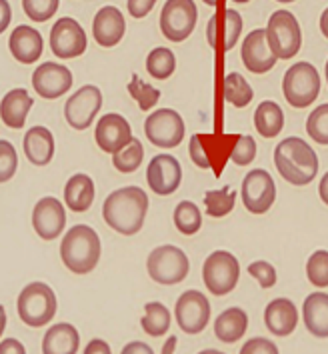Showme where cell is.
<instances>
[{
	"label": "cell",
	"instance_id": "obj_1",
	"mask_svg": "<svg viewBox=\"0 0 328 354\" xmlns=\"http://www.w3.org/2000/svg\"><path fill=\"white\" fill-rule=\"evenodd\" d=\"M148 196L140 187H125L110 192L102 205L104 223L118 234L132 236L145 226Z\"/></svg>",
	"mask_w": 328,
	"mask_h": 354
},
{
	"label": "cell",
	"instance_id": "obj_2",
	"mask_svg": "<svg viewBox=\"0 0 328 354\" xmlns=\"http://www.w3.org/2000/svg\"><path fill=\"white\" fill-rule=\"evenodd\" d=\"M274 167L286 183L304 187L318 174V156L307 140L289 136L274 149Z\"/></svg>",
	"mask_w": 328,
	"mask_h": 354
},
{
	"label": "cell",
	"instance_id": "obj_3",
	"mask_svg": "<svg viewBox=\"0 0 328 354\" xmlns=\"http://www.w3.org/2000/svg\"><path fill=\"white\" fill-rule=\"evenodd\" d=\"M60 259L74 274H89L100 261V239L86 224L73 226L60 244Z\"/></svg>",
	"mask_w": 328,
	"mask_h": 354
},
{
	"label": "cell",
	"instance_id": "obj_4",
	"mask_svg": "<svg viewBox=\"0 0 328 354\" xmlns=\"http://www.w3.org/2000/svg\"><path fill=\"white\" fill-rule=\"evenodd\" d=\"M56 295L46 282H30L22 288L17 300L20 320L33 328L48 324L56 315Z\"/></svg>",
	"mask_w": 328,
	"mask_h": 354
},
{
	"label": "cell",
	"instance_id": "obj_5",
	"mask_svg": "<svg viewBox=\"0 0 328 354\" xmlns=\"http://www.w3.org/2000/svg\"><path fill=\"white\" fill-rule=\"evenodd\" d=\"M146 268L154 282L170 286V284L183 282L188 277L190 262H188V257L184 254V250H181L179 246L163 244L148 254Z\"/></svg>",
	"mask_w": 328,
	"mask_h": 354
},
{
	"label": "cell",
	"instance_id": "obj_6",
	"mask_svg": "<svg viewBox=\"0 0 328 354\" xmlns=\"http://www.w3.org/2000/svg\"><path fill=\"white\" fill-rule=\"evenodd\" d=\"M266 40L273 55L280 60H289L302 46L300 24L289 10H276L266 24Z\"/></svg>",
	"mask_w": 328,
	"mask_h": 354
},
{
	"label": "cell",
	"instance_id": "obj_7",
	"mask_svg": "<svg viewBox=\"0 0 328 354\" xmlns=\"http://www.w3.org/2000/svg\"><path fill=\"white\" fill-rule=\"evenodd\" d=\"M284 98L294 109L310 106L320 93V76L310 62H296L286 71L282 80Z\"/></svg>",
	"mask_w": 328,
	"mask_h": 354
},
{
	"label": "cell",
	"instance_id": "obj_8",
	"mask_svg": "<svg viewBox=\"0 0 328 354\" xmlns=\"http://www.w3.org/2000/svg\"><path fill=\"white\" fill-rule=\"evenodd\" d=\"M240 277V264L228 250L212 252L202 266V280L215 297H224L235 290Z\"/></svg>",
	"mask_w": 328,
	"mask_h": 354
},
{
	"label": "cell",
	"instance_id": "obj_9",
	"mask_svg": "<svg viewBox=\"0 0 328 354\" xmlns=\"http://www.w3.org/2000/svg\"><path fill=\"white\" fill-rule=\"evenodd\" d=\"M199 19L194 0H166L161 12V30L168 40L183 42L192 35Z\"/></svg>",
	"mask_w": 328,
	"mask_h": 354
},
{
	"label": "cell",
	"instance_id": "obj_10",
	"mask_svg": "<svg viewBox=\"0 0 328 354\" xmlns=\"http://www.w3.org/2000/svg\"><path fill=\"white\" fill-rule=\"evenodd\" d=\"M146 138L158 149H176L184 138L183 116L172 109H161L146 116Z\"/></svg>",
	"mask_w": 328,
	"mask_h": 354
},
{
	"label": "cell",
	"instance_id": "obj_11",
	"mask_svg": "<svg viewBox=\"0 0 328 354\" xmlns=\"http://www.w3.org/2000/svg\"><path fill=\"white\" fill-rule=\"evenodd\" d=\"M102 109V93L94 84H84L66 100L64 118L74 131H86Z\"/></svg>",
	"mask_w": 328,
	"mask_h": 354
},
{
	"label": "cell",
	"instance_id": "obj_12",
	"mask_svg": "<svg viewBox=\"0 0 328 354\" xmlns=\"http://www.w3.org/2000/svg\"><path fill=\"white\" fill-rule=\"evenodd\" d=\"M174 317L183 333L199 335L210 320V302L199 290H186L176 300Z\"/></svg>",
	"mask_w": 328,
	"mask_h": 354
},
{
	"label": "cell",
	"instance_id": "obj_13",
	"mask_svg": "<svg viewBox=\"0 0 328 354\" xmlns=\"http://www.w3.org/2000/svg\"><path fill=\"white\" fill-rule=\"evenodd\" d=\"M274 201H276V187L273 176L262 168L250 170L242 180L244 208L253 214H264L271 210Z\"/></svg>",
	"mask_w": 328,
	"mask_h": 354
},
{
	"label": "cell",
	"instance_id": "obj_14",
	"mask_svg": "<svg viewBox=\"0 0 328 354\" xmlns=\"http://www.w3.org/2000/svg\"><path fill=\"white\" fill-rule=\"evenodd\" d=\"M86 32L84 28L71 17L56 20L51 30V50L58 58L69 60L84 55L86 50Z\"/></svg>",
	"mask_w": 328,
	"mask_h": 354
},
{
	"label": "cell",
	"instance_id": "obj_15",
	"mask_svg": "<svg viewBox=\"0 0 328 354\" xmlns=\"http://www.w3.org/2000/svg\"><path fill=\"white\" fill-rule=\"evenodd\" d=\"M146 183L158 196L176 192L183 183V168L172 154H156L146 168Z\"/></svg>",
	"mask_w": 328,
	"mask_h": 354
},
{
	"label": "cell",
	"instance_id": "obj_16",
	"mask_svg": "<svg viewBox=\"0 0 328 354\" xmlns=\"http://www.w3.org/2000/svg\"><path fill=\"white\" fill-rule=\"evenodd\" d=\"M66 226L64 205L55 196L40 198L33 210V228L42 241H56Z\"/></svg>",
	"mask_w": 328,
	"mask_h": 354
},
{
	"label": "cell",
	"instance_id": "obj_17",
	"mask_svg": "<svg viewBox=\"0 0 328 354\" xmlns=\"http://www.w3.org/2000/svg\"><path fill=\"white\" fill-rule=\"evenodd\" d=\"M73 86V73L58 62H42L33 75V88L38 96L55 100L64 96Z\"/></svg>",
	"mask_w": 328,
	"mask_h": 354
},
{
	"label": "cell",
	"instance_id": "obj_18",
	"mask_svg": "<svg viewBox=\"0 0 328 354\" xmlns=\"http://www.w3.org/2000/svg\"><path fill=\"white\" fill-rule=\"evenodd\" d=\"M132 138H134L132 129L122 114L110 112V114L100 116V120L96 122L94 140H96L98 149L107 154H114L120 149H125Z\"/></svg>",
	"mask_w": 328,
	"mask_h": 354
},
{
	"label": "cell",
	"instance_id": "obj_19",
	"mask_svg": "<svg viewBox=\"0 0 328 354\" xmlns=\"http://www.w3.org/2000/svg\"><path fill=\"white\" fill-rule=\"evenodd\" d=\"M240 32H242V17L235 8H226L208 20L206 37L212 48H220L224 53L233 50Z\"/></svg>",
	"mask_w": 328,
	"mask_h": 354
},
{
	"label": "cell",
	"instance_id": "obj_20",
	"mask_svg": "<svg viewBox=\"0 0 328 354\" xmlns=\"http://www.w3.org/2000/svg\"><path fill=\"white\" fill-rule=\"evenodd\" d=\"M242 62L244 66L255 73V75H264L276 64V56L273 55L268 40H266V30L256 28L253 32H248V37L242 42Z\"/></svg>",
	"mask_w": 328,
	"mask_h": 354
},
{
	"label": "cell",
	"instance_id": "obj_21",
	"mask_svg": "<svg viewBox=\"0 0 328 354\" xmlns=\"http://www.w3.org/2000/svg\"><path fill=\"white\" fill-rule=\"evenodd\" d=\"M127 32V20L116 6H102L92 22V37L102 48L116 46Z\"/></svg>",
	"mask_w": 328,
	"mask_h": 354
},
{
	"label": "cell",
	"instance_id": "obj_22",
	"mask_svg": "<svg viewBox=\"0 0 328 354\" xmlns=\"http://www.w3.org/2000/svg\"><path fill=\"white\" fill-rule=\"evenodd\" d=\"M8 48H10L12 56L19 60L20 64H33L42 55L44 42H42L40 32L35 30L33 26L20 24V26H17L12 30V35H10Z\"/></svg>",
	"mask_w": 328,
	"mask_h": 354
},
{
	"label": "cell",
	"instance_id": "obj_23",
	"mask_svg": "<svg viewBox=\"0 0 328 354\" xmlns=\"http://www.w3.org/2000/svg\"><path fill=\"white\" fill-rule=\"evenodd\" d=\"M33 104H35V100L30 98L28 91L12 88L0 100V120L8 129L20 131L26 124V116H28V111L33 109Z\"/></svg>",
	"mask_w": 328,
	"mask_h": 354
},
{
	"label": "cell",
	"instance_id": "obj_24",
	"mask_svg": "<svg viewBox=\"0 0 328 354\" xmlns=\"http://www.w3.org/2000/svg\"><path fill=\"white\" fill-rule=\"evenodd\" d=\"M264 324L276 336H289L298 324V313L294 302L289 299H274L264 308Z\"/></svg>",
	"mask_w": 328,
	"mask_h": 354
},
{
	"label": "cell",
	"instance_id": "obj_25",
	"mask_svg": "<svg viewBox=\"0 0 328 354\" xmlns=\"http://www.w3.org/2000/svg\"><path fill=\"white\" fill-rule=\"evenodd\" d=\"M24 154L35 167H46L55 156V136L46 127H33L24 134Z\"/></svg>",
	"mask_w": 328,
	"mask_h": 354
},
{
	"label": "cell",
	"instance_id": "obj_26",
	"mask_svg": "<svg viewBox=\"0 0 328 354\" xmlns=\"http://www.w3.org/2000/svg\"><path fill=\"white\" fill-rule=\"evenodd\" d=\"M80 335L69 322L53 324L42 338V354H76Z\"/></svg>",
	"mask_w": 328,
	"mask_h": 354
},
{
	"label": "cell",
	"instance_id": "obj_27",
	"mask_svg": "<svg viewBox=\"0 0 328 354\" xmlns=\"http://www.w3.org/2000/svg\"><path fill=\"white\" fill-rule=\"evenodd\" d=\"M96 187L89 174H74L64 185V205L73 212H86L94 203Z\"/></svg>",
	"mask_w": 328,
	"mask_h": 354
},
{
	"label": "cell",
	"instance_id": "obj_28",
	"mask_svg": "<svg viewBox=\"0 0 328 354\" xmlns=\"http://www.w3.org/2000/svg\"><path fill=\"white\" fill-rule=\"evenodd\" d=\"M302 317L310 335L316 338H328V295L312 292L302 304Z\"/></svg>",
	"mask_w": 328,
	"mask_h": 354
},
{
	"label": "cell",
	"instance_id": "obj_29",
	"mask_svg": "<svg viewBox=\"0 0 328 354\" xmlns=\"http://www.w3.org/2000/svg\"><path fill=\"white\" fill-rule=\"evenodd\" d=\"M246 328H248V315L238 306L220 313L215 322V335L220 342H226V344H235L237 340H240L246 333Z\"/></svg>",
	"mask_w": 328,
	"mask_h": 354
},
{
	"label": "cell",
	"instance_id": "obj_30",
	"mask_svg": "<svg viewBox=\"0 0 328 354\" xmlns=\"http://www.w3.org/2000/svg\"><path fill=\"white\" fill-rule=\"evenodd\" d=\"M255 127L260 136L274 138L284 127V112L273 100H264L258 104L255 112Z\"/></svg>",
	"mask_w": 328,
	"mask_h": 354
},
{
	"label": "cell",
	"instance_id": "obj_31",
	"mask_svg": "<svg viewBox=\"0 0 328 354\" xmlns=\"http://www.w3.org/2000/svg\"><path fill=\"white\" fill-rule=\"evenodd\" d=\"M222 94H224V100L237 109H244L250 104L253 100V86L244 80V76L240 73H230V75L224 76V86H222Z\"/></svg>",
	"mask_w": 328,
	"mask_h": 354
},
{
	"label": "cell",
	"instance_id": "obj_32",
	"mask_svg": "<svg viewBox=\"0 0 328 354\" xmlns=\"http://www.w3.org/2000/svg\"><path fill=\"white\" fill-rule=\"evenodd\" d=\"M140 326L146 335L152 338L164 336L170 328V313L163 302H148L145 306V317L140 320Z\"/></svg>",
	"mask_w": 328,
	"mask_h": 354
},
{
	"label": "cell",
	"instance_id": "obj_33",
	"mask_svg": "<svg viewBox=\"0 0 328 354\" xmlns=\"http://www.w3.org/2000/svg\"><path fill=\"white\" fill-rule=\"evenodd\" d=\"M176 68V56L170 48H154L150 55L146 56V71L148 75L156 80H166L170 78Z\"/></svg>",
	"mask_w": 328,
	"mask_h": 354
},
{
	"label": "cell",
	"instance_id": "obj_34",
	"mask_svg": "<svg viewBox=\"0 0 328 354\" xmlns=\"http://www.w3.org/2000/svg\"><path fill=\"white\" fill-rule=\"evenodd\" d=\"M237 205V192L230 190V187H222L220 190H208L204 194V206L208 216L212 218H222Z\"/></svg>",
	"mask_w": 328,
	"mask_h": 354
},
{
	"label": "cell",
	"instance_id": "obj_35",
	"mask_svg": "<svg viewBox=\"0 0 328 354\" xmlns=\"http://www.w3.org/2000/svg\"><path fill=\"white\" fill-rule=\"evenodd\" d=\"M145 160V149H143V142L138 138H132L125 149H120L118 152L112 154V165L118 172H125L130 174L134 170H138L140 165Z\"/></svg>",
	"mask_w": 328,
	"mask_h": 354
},
{
	"label": "cell",
	"instance_id": "obj_36",
	"mask_svg": "<svg viewBox=\"0 0 328 354\" xmlns=\"http://www.w3.org/2000/svg\"><path fill=\"white\" fill-rule=\"evenodd\" d=\"M174 226L179 228V232H183L186 236L197 234L202 226V214L199 206L190 201H183L174 208Z\"/></svg>",
	"mask_w": 328,
	"mask_h": 354
},
{
	"label": "cell",
	"instance_id": "obj_37",
	"mask_svg": "<svg viewBox=\"0 0 328 354\" xmlns=\"http://www.w3.org/2000/svg\"><path fill=\"white\" fill-rule=\"evenodd\" d=\"M128 94L138 102L140 111H150L161 100V91L154 88L152 84H146L138 75H132V80L128 84Z\"/></svg>",
	"mask_w": 328,
	"mask_h": 354
},
{
	"label": "cell",
	"instance_id": "obj_38",
	"mask_svg": "<svg viewBox=\"0 0 328 354\" xmlns=\"http://www.w3.org/2000/svg\"><path fill=\"white\" fill-rule=\"evenodd\" d=\"M307 132L318 145H328V104H320L307 118Z\"/></svg>",
	"mask_w": 328,
	"mask_h": 354
},
{
	"label": "cell",
	"instance_id": "obj_39",
	"mask_svg": "<svg viewBox=\"0 0 328 354\" xmlns=\"http://www.w3.org/2000/svg\"><path fill=\"white\" fill-rule=\"evenodd\" d=\"M307 277L316 288L328 286V250H316L307 262Z\"/></svg>",
	"mask_w": 328,
	"mask_h": 354
},
{
	"label": "cell",
	"instance_id": "obj_40",
	"mask_svg": "<svg viewBox=\"0 0 328 354\" xmlns=\"http://www.w3.org/2000/svg\"><path fill=\"white\" fill-rule=\"evenodd\" d=\"M256 156V142L253 136H246V134H237L235 138V147L230 150V160L237 165V167H246L255 160Z\"/></svg>",
	"mask_w": 328,
	"mask_h": 354
},
{
	"label": "cell",
	"instance_id": "obj_41",
	"mask_svg": "<svg viewBox=\"0 0 328 354\" xmlns=\"http://www.w3.org/2000/svg\"><path fill=\"white\" fill-rule=\"evenodd\" d=\"M60 0H22V8L26 17L35 22H46L53 19L58 10Z\"/></svg>",
	"mask_w": 328,
	"mask_h": 354
},
{
	"label": "cell",
	"instance_id": "obj_42",
	"mask_svg": "<svg viewBox=\"0 0 328 354\" xmlns=\"http://www.w3.org/2000/svg\"><path fill=\"white\" fill-rule=\"evenodd\" d=\"M19 170V154L12 142L0 140V183H8Z\"/></svg>",
	"mask_w": 328,
	"mask_h": 354
},
{
	"label": "cell",
	"instance_id": "obj_43",
	"mask_svg": "<svg viewBox=\"0 0 328 354\" xmlns=\"http://www.w3.org/2000/svg\"><path fill=\"white\" fill-rule=\"evenodd\" d=\"M248 274L255 277L262 288H273L274 284H276V270H274V266L271 262H250V264H248Z\"/></svg>",
	"mask_w": 328,
	"mask_h": 354
},
{
	"label": "cell",
	"instance_id": "obj_44",
	"mask_svg": "<svg viewBox=\"0 0 328 354\" xmlns=\"http://www.w3.org/2000/svg\"><path fill=\"white\" fill-rule=\"evenodd\" d=\"M188 152H190V158L192 162L199 168H212L208 156H206V147H204V134H194L190 138V145H188Z\"/></svg>",
	"mask_w": 328,
	"mask_h": 354
},
{
	"label": "cell",
	"instance_id": "obj_45",
	"mask_svg": "<svg viewBox=\"0 0 328 354\" xmlns=\"http://www.w3.org/2000/svg\"><path fill=\"white\" fill-rule=\"evenodd\" d=\"M240 354H278V346L266 338H250L240 348Z\"/></svg>",
	"mask_w": 328,
	"mask_h": 354
},
{
	"label": "cell",
	"instance_id": "obj_46",
	"mask_svg": "<svg viewBox=\"0 0 328 354\" xmlns=\"http://www.w3.org/2000/svg\"><path fill=\"white\" fill-rule=\"evenodd\" d=\"M156 0H128V12L132 19H145L146 15L154 8Z\"/></svg>",
	"mask_w": 328,
	"mask_h": 354
},
{
	"label": "cell",
	"instance_id": "obj_47",
	"mask_svg": "<svg viewBox=\"0 0 328 354\" xmlns=\"http://www.w3.org/2000/svg\"><path fill=\"white\" fill-rule=\"evenodd\" d=\"M0 354H26V348L17 338H4L0 340Z\"/></svg>",
	"mask_w": 328,
	"mask_h": 354
},
{
	"label": "cell",
	"instance_id": "obj_48",
	"mask_svg": "<svg viewBox=\"0 0 328 354\" xmlns=\"http://www.w3.org/2000/svg\"><path fill=\"white\" fill-rule=\"evenodd\" d=\"M84 354H112V351H110V344L107 340L94 338V340H91V342L86 344Z\"/></svg>",
	"mask_w": 328,
	"mask_h": 354
},
{
	"label": "cell",
	"instance_id": "obj_49",
	"mask_svg": "<svg viewBox=\"0 0 328 354\" xmlns=\"http://www.w3.org/2000/svg\"><path fill=\"white\" fill-rule=\"evenodd\" d=\"M10 20H12V8L8 0H0V35L8 28Z\"/></svg>",
	"mask_w": 328,
	"mask_h": 354
},
{
	"label": "cell",
	"instance_id": "obj_50",
	"mask_svg": "<svg viewBox=\"0 0 328 354\" xmlns=\"http://www.w3.org/2000/svg\"><path fill=\"white\" fill-rule=\"evenodd\" d=\"M120 354H154V351L146 344V342H140V340H134V342H128L127 346L122 348Z\"/></svg>",
	"mask_w": 328,
	"mask_h": 354
},
{
	"label": "cell",
	"instance_id": "obj_51",
	"mask_svg": "<svg viewBox=\"0 0 328 354\" xmlns=\"http://www.w3.org/2000/svg\"><path fill=\"white\" fill-rule=\"evenodd\" d=\"M318 194H320L322 203L328 205V172L322 176V180H320V185H318Z\"/></svg>",
	"mask_w": 328,
	"mask_h": 354
},
{
	"label": "cell",
	"instance_id": "obj_52",
	"mask_svg": "<svg viewBox=\"0 0 328 354\" xmlns=\"http://www.w3.org/2000/svg\"><path fill=\"white\" fill-rule=\"evenodd\" d=\"M176 342H179L176 336H168V340L164 342L163 346V354H174V351H176Z\"/></svg>",
	"mask_w": 328,
	"mask_h": 354
},
{
	"label": "cell",
	"instance_id": "obj_53",
	"mask_svg": "<svg viewBox=\"0 0 328 354\" xmlns=\"http://www.w3.org/2000/svg\"><path fill=\"white\" fill-rule=\"evenodd\" d=\"M320 30L328 38V8L322 12V17H320Z\"/></svg>",
	"mask_w": 328,
	"mask_h": 354
},
{
	"label": "cell",
	"instance_id": "obj_54",
	"mask_svg": "<svg viewBox=\"0 0 328 354\" xmlns=\"http://www.w3.org/2000/svg\"><path fill=\"white\" fill-rule=\"evenodd\" d=\"M4 328H6V310H4V306L0 304V336L4 335Z\"/></svg>",
	"mask_w": 328,
	"mask_h": 354
},
{
	"label": "cell",
	"instance_id": "obj_55",
	"mask_svg": "<svg viewBox=\"0 0 328 354\" xmlns=\"http://www.w3.org/2000/svg\"><path fill=\"white\" fill-rule=\"evenodd\" d=\"M199 354H224V353H220V351H215V348H208V351H202V353Z\"/></svg>",
	"mask_w": 328,
	"mask_h": 354
},
{
	"label": "cell",
	"instance_id": "obj_56",
	"mask_svg": "<svg viewBox=\"0 0 328 354\" xmlns=\"http://www.w3.org/2000/svg\"><path fill=\"white\" fill-rule=\"evenodd\" d=\"M202 2H204V4H208V6H217L220 0H202Z\"/></svg>",
	"mask_w": 328,
	"mask_h": 354
},
{
	"label": "cell",
	"instance_id": "obj_57",
	"mask_svg": "<svg viewBox=\"0 0 328 354\" xmlns=\"http://www.w3.org/2000/svg\"><path fill=\"white\" fill-rule=\"evenodd\" d=\"M276 2H282V4H289V2H294V0H276Z\"/></svg>",
	"mask_w": 328,
	"mask_h": 354
},
{
	"label": "cell",
	"instance_id": "obj_58",
	"mask_svg": "<svg viewBox=\"0 0 328 354\" xmlns=\"http://www.w3.org/2000/svg\"><path fill=\"white\" fill-rule=\"evenodd\" d=\"M233 2H237V4H244V2H248V0H233Z\"/></svg>",
	"mask_w": 328,
	"mask_h": 354
},
{
	"label": "cell",
	"instance_id": "obj_59",
	"mask_svg": "<svg viewBox=\"0 0 328 354\" xmlns=\"http://www.w3.org/2000/svg\"><path fill=\"white\" fill-rule=\"evenodd\" d=\"M325 73H327V82H328V60H327V68H325Z\"/></svg>",
	"mask_w": 328,
	"mask_h": 354
}]
</instances>
